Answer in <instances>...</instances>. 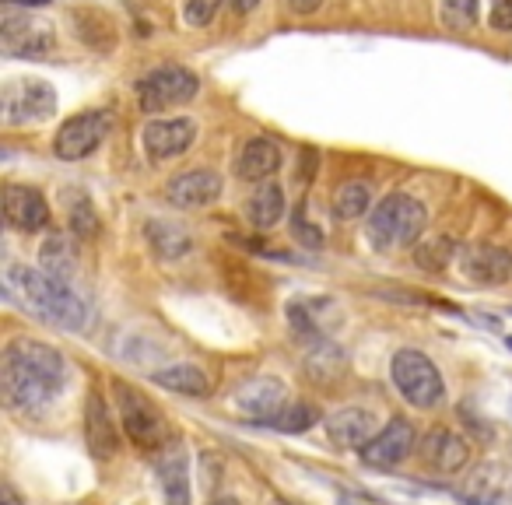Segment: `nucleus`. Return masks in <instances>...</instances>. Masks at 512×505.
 Returning a JSON list of instances; mask_svg holds the SVG:
<instances>
[{
    "label": "nucleus",
    "instance_id": "nucleus-10",
    "mask_svg": "<svg viewBox=\"0 0 512 505\" xmlns=\"http://www.w3.org/2000/svg\"><path fill=\"white\" fill-rule=\"evenodd\" d=\"M414 446H418V432H414V425L404 418H393L390 425L379 428V432L372 435L362 449H358V456H362L365 467L393 470L414 453Z\"/></svg>",
    "mask_w": 512,
    "mask_h": 505
},
{
    "label": "nucleus",
    "instance_id": "nucleus-38",
    "mask_svg": "<svg viewBox=\"0 0 512 505\" xmlns=\"http://www.w3.org/2000/svg\"><path fill=\"white\" fill-rule=\"evenodd\" d=\"M211 505H242V502H239L235 495H221V498H214Z\"/></svg>",
    "mask_w": 512,
    "mask_h": 505
},
{
    "label": "nucleus",
    "instance_id": "nucleus-37",
    "mask_svg": "<svg viewBox=\"0 0 512 505\" xmlns=\"http://www.w3.org/2000/svg\"><path fill=\"white\" fill-rule=\"evenodd\" d=\"M8 4H15V8H46L50 0H8Z\"/></svg>",
    "mask_w": 512,
    "mask_h": 505
},
{
    "label": "nucleus",
    "instance_id": "nucleus-18",
    "mask_svg": "<svg viewBox=\"0 0 512 505\" xmlns=\"http://www.w3.org/2000/svg\"><path fill=\"white\" fill-rule=\"evenodd\" d=\"M158 484H162L165 505H193L190 456L183 446H165V453L158 456Z\"/></svg>",
    "mask_w": 512,
    "mask_h": 505
},
{
    "label": "nucleus",
    "instance_id": "nucleus-1",
    "mask_svg": "<svg viewBox=\"0 0 512 505\" xmlns=\"http://www.w3.org/2000/svg\"><path fill=\"white\" fill-rule=\"evenodd\" d=\"M67 379V362L57 348L15 337L0 355V393L18 414H43Z\"/></svg>",
    "mask_w": 512,
    "mask_h": 505
},
{
    "label": "nucleus",
    "instance_id": "nucleus-13",
    "mask_svg": "<svg viewBox=\"0 0 512 505\" xmlns=\"http://www.w3.org/2000/svg\"><path fill=\"white\" fill-rule=\"evenodd\" d=\"M197 141V123L186 116H172V120H151L144 127V148H148L151 162H172V158L186 155Z\"/></svg>",
    "mask_w": 512,
    "mask_h": 505
},
{
    "label": "nucleus",
    "instance_id": "nucleus-3",
    "mask_svg": "<svg viewBox=\"0 0 512 505\" xmlns=\"http://www.w3.org/2000/svg\"><path fill=\"white\" fill-rule=\"evenodd\" d=\"M425 225H428V211L418 197L390 193L369 214V239L376 249L393 253V249L414 246L421 239V232H425Z\"/></svg>",
    "mask_w": 512,
    "mask_h": 505
},
{
    "label": "nucleus",
    "instance_id": "nucleus-16",
    "mask_svg": "<svg viewBox=\"0 0 512 505\" xmlns=\"http://www.w3.org/2000/svg\"><path fill=\"white\" fill-rule=\"evenodd\" d=\"M221 197V176L211 169H197V172H183L169 183L165 200L179 211H200V207H211Z\"/></svg>",
    "mask_w": 512,
    "mask_h": 505
},
{
    "label": "nucleus",
    "instance_id": "nucleus-25",
    "mask_svg": "<svg viewBox=\"0 0 512 505\" xmlns=\"http://www.w3.org/2000/svg\"><path fill=\"white\" fill-rule=\"evenodd\" d=\"M456 257H460V242L449 239V235H432V239H425V242L414 246V264L428 274L446 271Z\"/></svg>",
    "mask_w": 512,
    "mask_h": 505
},
{
    "label": "nucleus",
    "instance_id": "nucleus-5",
    "mask_svg": "<svg viewBox=\"0 0 512 505\" xmlns=\"http://www.w3.org/2000/svg\"><path fill=\"white\" fill-rule=\"evenodd\" d=\"M197 92L200 78L179 64L155 67L137 81V102H141L144 113H165V109L186 106L190 99H197Z\"/></svg>",
    "mask_w": 512,
    "mask_h": 505
},
{
    "label": "nucleus",
    "instance_id": "nucleus-21",
    "mask_svg": "<svg viewBox=\"0 0 512 505\" xmlns=\"http://www.w3.org/2000/svg\"><path fill=\"white\" fill-rule=\"evenodd\" d=\"M151 383L169 393H179V397H197V400L211 397V379L193 362H176V365H169V369L151 372Z\"/></svg>",
    "mask_w": 512,
    "mask_h": 505
},
{
    "label": "nucleus",
    "instance_id": "nucleus-8",
    "mask_svg": "<svg viewBox=\"0 0 512 505\" xmlns=\"http://www.w3.org/2000/svg\"><path fill=\"white\" fill-rule=\"evenodd\" d=\"M0 46L4 53L15 60H43L57 50V32L53 25L39 22L32 15H18L15 4L4 8V18H0Z\"/></svg>",
    "mask_w": 512,
    "mask_h": 505
},
{
    "label": "nucleus",
    "instance_id": "nucleus-35",
    "mask_svg": "<svg viewBox=\"0 0 512 505\" xmlns=\"http://www.w3.org/2000/svg\"><path fill=\"white\" fill-rule=\"evenodd\" d=\"M0 505H25V498L18 495L15 484H11V481L0 484Z\"/></svg>",
    "mask_w": 512,
    "mask_h": 505
},
{
    "label": "nucleus",
    "instance_id": "nucleus-14",
    "mask_svg": "<svg viewBox=\"0 0 512 505\" xmlns=\"http://www.w3.org/2000/svg\"><path fill=\"white\" fill-rule=\"evenodd\" d=\"M4 221H8L15 232H43L50 225V204L39 190L22 183L4 186Z\"/></svg>",
    "mask_w": 512,
    "mask_h": 505
},
{
    "label": "nucleus",
    "instance_id": "nucleus-22",
    "mask_svg": "<svg viewBox=\"0 0 512 505\" xmlns=\"http://www.w3.org/2000/svg\"><path fill=\"white\" fill-rule=\"evenodd\" d=\"M144 239H148L151 253L158 260H183L193 253V235L183 225H176V221L151 218L148 228H144Z\"/></svg>",
    "mask_w": 512,
    "mask_h": 505
},
{
    "label": "nucleus",
    "instance_id": "nucleus-19",
    "mask_svg": "<svg viewBox=\"0 0 512 505\" xmlns=\"http://www.w3.org/2000/svg\"><path fill=\"white\" fill-rule=\"evenodd\" d=\"M376 432V414L365 407H344L327 418V435L337 449H362Z\"/></svg>",
    "mask_w": 512,
    "mask_h": 505
},
{
    "label": "nucleus",
    "instance_id": "nucleus-32",
    "mask_svg": "<svg viewBox=\"0 0 512 505\" xmlns=\"http://www.w3.org/2000/svg\"><path fill=\"white\" fill-rule=\"evenodd\" d=\"M221 0H186V25H193V29H204V25L214 22V15H218Z\"/></svg>",
    "mask_w": 512,
    "mask_h": 505
},
{
    "label": "nucleus",
    "instance_id": "nucleus-26",
    "mask_svg": "<svg viewBox=\"0 0 512 505\" xmlns=\"http://www.w3.org/2000/svg\"><path fill=\"white\" fill-rule=\"evenodd\" d=\"M306 372L313 379H320V383H334V379L344 372V351L337 348L330 337L313 341L309 344V355H306Z\"/></svg>",
    "mask_w": 512,
    "mask_h": 505
},
{
    "label": "nucleus",
    "instance_id": "nucleus-29",
    "mask_svg": "<svg viewBox=\"0 0 512 505\" xmlns=\"http://www.w3.org/2000/svg\"><path fill=\"white\" fill-rule=\"evenodd\" d=\"M481 15V0H442V25L453 32H470Z\"/></svg>",
    "mask_w": 512,
    "mask_h": 505
},
{
    "label": "nucleus",
    "instance_id": "nucleus-17",
    "mask_svg": "<svg viewBox=\"0 0 512 505\" xmlns=\"http://www.w3.org/2000/svg\"><path fill=\"white\" fill-rule=\"evenodd\" d=\"M421 460L435 470V474H456V470L467 467L470 446L463 435H456L453 428H432V432L421 439Z\"/></svg>",
    "mask_w": 512,
    "mask_h": 505
},
{
    "label": "nucleus",
    "instance_id": "nucleus-23",
    "mask_svg": "<svg viewBox=\"0 0 512 505\" xmlns=\"http://www.w3.org/2000/svg\"><path fill=\"white\" fill-rule=\"evenodd\" d=\"M246 218H249V228H256V232H267V228H274L281 218H285V190H281V183H260L253 190V197L246 200Z\"/></svg>",
    "mask_w": 512,
    "mask_h": 505
},
{
    "label": "nucleus",
    "instance_id": "nucleus-12",
    "mask_svg": "<svg viewBox=\"0 0 512 505\" xmlns=\"http://www.w3.org/2000/svg\"><path fill=\"white\" fill-rule=\"evenodd\" d=\"M235 407H239L246 418L267 425V421L278 418L288 407V386L274 376H256L235 390Z\"/></svg>",
    "mask_w": 512,
    "mask_h": 505
},
{
    "label": "nucleus",
    "instance_id": "nucleus-15",
    "mask_svg": "<svg viewBox=\"0 0 512 505\" xmlns=\"http://www.w3.org/2000/svg\"><path fill=\"white\" fill-rule=\"evenodd\" d=\"M85 442H88V453L102 463L120 453V435H116L113 425V411H109L106 397L99 390H92L85 400Z\"/></svg>",
    "mask_w": 512,
    "mask_h": 505
},
{
    "label": "nucleus",
    "instance_id": "nucleus-9",
    "mask_svg": "<svg viewBox=\"0 0 512 505\" xmlns=\"http://www.w3.org/2000/svg\"><path fill=\"white\" fill-rule=\"evenodd\" d=\"M109 134V116L102 109L92 113H78L71 120H64V127L57 130V141H53V155L64 158V162H81L88 158Z\"/></svg>",
    "mask_w": 512,
    "mask_h": 505
},
{
    "label": "nucleus",
    "instance_id": "nucleus-31",
    "mask_svg": "<svg viewBox=\"0 0 512 505\" xmlns=\"http://www.w3.org/2000/svg\"><path fill=\"white\" fill-rule=\"evenodd\" d=\"M292 235H295V239H299L306 249H313V253H316V249H323V242H327V239H323L320 228H316L313 221L306 218V211H295V214H292Z\"/></svg>",
    "mask_w": 512,
    "mask_h": 505
},
{
    "label": "nucleus",
    "instance_id": "nucleus-34",
    "mask_svg": "<svg viewBox=\"0 0 512 505\" xmlns=\"http://www.w3.org/2000/svg\"><path fill=\"white\" fill-rule=\"evenodd\" d=\"M323 8V0H288V11H292V15H316V11Z\"/></svg>",
    "mask_w": 512,
    "mask_h": 505
},
{
    "label": "nucleus",
    "instance_id": "nucleus-28",
    "mask_svg": "<svg viewBox=\"0 0 512 505\" xmlns=\"http://www.w3.org/2000/svg\"><path fill=\"white\" fill-rule=\"evenodd\" d=\"M316 421H320V407L306 404V400H295V404H288L285 411L278 414V418L267 421V428H274V432L299 435V432H309V428H313Z\"/></svg>",
    "mask_w": 512,
    "mask_h": 505
},
{
    "label": "nucleus",
    "instance_id": "nucleus-6",
    "mask_svg": "<svg viewBox=\"0 0 512 505\" xmlns=\"http://www.w3.org/2000/svg\"><path fill=\"white\" fill-rule=\"evenodd\" d=\"M113 393H116V411H120V425L127 432V439L134 442L137 449H165V421H162V411L151 404L148 397L134 390V386L113 383Z\"/></svg>",
    "mask_w": 512,
    "mask_h": 505
},
{
    "label": "nucleus",
    "instance_id": "nucleus-20",
    "mask_svg": "<svg viewBox=\"0 0 512 505\" xmlns=\"http://www.w3.org/2000/svg\"><path fill=\"white\" fill-rule=\"evenodd\" d=\"M281 169V148L271 137H249L235 158V172L246 183H267Z\"/></svg>",
    "mask_w": 512,
    "mask_h": 505
},
{
    "label": "nucleus",
    "instance_id": "nucleus-24",
    "mask_svg": "<svg viewBox=\"0 0 512 505\" xmlns=\"http://www.w3.org/2000/svg\"><path fill=\"white\" fill-rule=\"evenodd\" d=\"M39 264H43V271L53 274V278L71 281L74 274H78V264H81L78 246H74L71 235H60V232L46 235L43 249H39Z\"/></svg>",
    "mask_w": 512,
    "mask_h": 505
},
{
    "label": "nucleus",
    "instance_id": "nucleus-27",
    "mask_svg": "<svg viewBox=\"0 0 512 505\" xmlns=\"http://www.w3.org/2000/svg\"><path fill=\"white\" fill-rule=\"evenodd\" d=\"M372 207V183L365 179H348V183L337 186L334 193V214L341 221H355L362 218L365 211Z\"/></svg>",
    "mask_w": 512,
    "mask_h": 505
},
{
    "label": "nucleus",
    "instance_id": "nucleus-7",
    "mask_svg": "<svg viewBox=\"0 0 512 505\" xmlns=\"http://www.w3.org/2000/svg\"><path fill=\"white\" fill-rule=\"evenodd\" d=\"M0 113H4V127H36L57 113V92L36 78L8 81L0 95Z\"/></svg>",
    "mask_w": 512,
    "mask_h": 505
},
{
    "label": "nucleus",
    "instance_id": "nucleus-2",
    "mask_svg": "<svg viewBox=\"0 0 512 505\" xmlns=\"http://www.w3.org/2000/svg\"><path fill=\"white\" fill-rule=\"evenodd\" d=\"M8 299L22 302L25 313H32L36 320H43L46 327H60V330H88L95 320L92 302L85 295L74 292L71 281L53 278L43 267H22V264H8Z\"/></svg>",
    "mask_w": 512,
    "mask_h": 505
},
{
    "label": "nucleus",
    "instance_id": "nucleus-4",
    "mask_svg": "<svg viewBox=\"0 0 512 505\" xmlns=\"http://www.w3.org/2000/svg\"><path fill=\"white\" fill-rule=\"evenodd\" d=\"M390 376H393V386L400 390V397L411 407H418V411H432L435 404H442L446 383H442L432 358L421 355V351L400 348L390 362Z\"/></svg>",
    "mask_w": 512,
    "mask_h": 505
},
{
    "label": "nucleus",
    "instance_id": "nucleus-36",
    "mask_svg": "<svg viewBox=\"0 0 512 505\" xmlns=\"http://www.w3.org/2000/svg\"><path fill=\"white\" fill-rule=\"evenodd\" d=\"M228 8H232L235 15H253V11L260 8V0H228Z\"/></svg>",
    "mask_w": 512,
    "mask_h": 505
},
{
    "label": "nucleus",
    "instance_id": "nucleus-11",
    "mask_svg": "<svg viewBox=\"0 0 512 505\" xmlns=\"http://www.w3.org/2000/svg\"><path fill=\"white\" fill-rule=\"evenodd\" d=\"M460 271L467 281L481 288H498L505 281H512V253L502 246H488V242H477V246L460 249Z\"/></svg>",
    "mask_w": 512,
    "mask_h": 505
},
{
    "label": "nucleus",
    "instance_id": "nucleus-33",
    "mask_svg": "<svg viewBox=\"0 0 512 505\" xmlns=\"http://www.w3.org/2000/svg\"><path fill=\"white\" fill-rule=\"evenodd\" d=\"M491 25L498 32L512 29V0H491Z\"/></svg>",
    "mask_w": 512,
    "mask_h": 505
},
{
    "label": "nucleus",
    "instance_id": "nucleus-30",
    "mask_svg": "<svg viewBox=\"0 0 512 505\" xmlns=\"http://www.w3.org/2000/svg\"><path fill=\"white\" fill-rule=\"evenodd\" d=\"M71 232L78 235V239H95V235H99V214H95V207H92V200L88 197H78L71 204Z\"/></svg>",
    "mask_w": 512,
    "mask_h": 505
}]
</instances>
